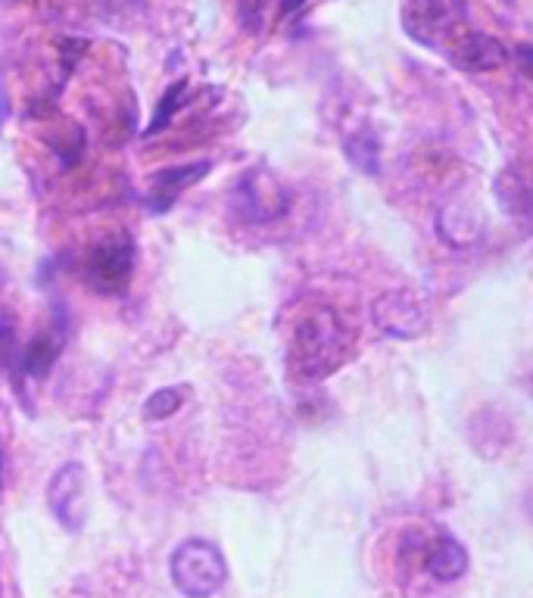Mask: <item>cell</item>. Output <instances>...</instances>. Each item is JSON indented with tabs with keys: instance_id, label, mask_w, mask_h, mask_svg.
<instances>
[{
	"instance_id": "30bf717a",
	"label": "cell",
	"mask_w": 533,
	"mask_h": 598,
	"mask_svg": "<svg viewBox=\"0 0 533 598\" xmlns=\"http://www.w3.org/2000/svg\"><path fill=\"white\" fill-rule=\"evenodd\" d=\"M440 231L453 247H471L483 237L478 203L475 199H449L440 209Z\"/></svg>"
},
{
	"instance_id": "d6986e66",
	"label": "cell",
	"mask_w": 533,
	"mask_h": 598,
	"mask_svg": "<svg viewBox=\"0 0 533 598\" xmlns=\"http://www.w3.org/2000/svg\"><path fill=\"white\" fill-rule=\"evenodd\" d=\"M0 492H3V446H0Z\"/></svg>"
},
{
	"instance_id": "8992f818",
	"label": "cell",
	"mask_w": 533,
	"mask_h": 598,
	"mask_svg": "<svg viewBox=\"0 0 533 598\" xmlns=\"http://www.w3.org/2000/svg\"><path fill=\"white\" fill-rule=\"evenodd\" d=\"M405 32L415 37L418 44L437 47L443 37L453 29V17L446 0H409L403 10Z\"/></svg>"
},
{
	"instance_id": "7c38bea8",
	"label": "cell",
	"mask_w": 533,
	"mask_h": 598,
	"mask_svg": "<svg viewBox=\"0 0 533 598\" xmlns=\"http://www.w3.org/2000/svg\"><path fill=\"white\" fill-rule=\"evenodd\" d=\"M497 197L502 213L509 216H531L533 213V175H521L509 168L497 178Z\"/></svg>"
},
{
	"instance_id": "5b68a950",
	"label": "cell",
	"mask_w": 533,
	"mask_h": 598,
	"mask_svg": "<svg viewBox=\"0 0 533 598\" xmlns=\"http://www.w3.org/2000/svg\"><path fill=\"white\" fill-rule=\"evenodd\" d=\"M371 318L381 327V334L400 337V340L422 337L427 330V312L412 291H390L378 296L371 306Z\"/></svg>"
},
{
	"instance_id": "277c9868",
	"label": "cell",
	"mask_w": 533,
	"mask_h": 598,
	"mask_svg": "<svg viewBox=\"0 0 533 598\" xmlns=\"http://www.w3.org/2000/svg\"><path fill=\"white\" fill-rule=\"evenodd\" d=\"M47 505L66 530H81L88 521V474L81 461H66L47 483Z\"/></svg>"
},
{
	"instance_id": "9c48e42d",
	"label": "cell",
	"mask_w": 533,
	"mask_h": 598,
	"mask_svg": "<svg viewBox=\"0 0 533 598\" xmlns=\"http://www.w3.org/2000/svg\"><path fill=\"white\" fill-rule=\"evenodd\" d=\"M453 63L465 69V73H493L499 66L509 63V51L505 44L493 35H483V32H471L456 44L453 51Z\"/></svg>"
},
{
	"instance_id": "52a82bcc",
	"label": "cell",
	"mask_w": 533,
	"mask_h": 598,
	"mask_svg": "<svg viewBox=\"0 0 533 598\" xmlns=\"http://www.w3.org/2000/svg\"><path fill=\"white\" fill-rule=\"evenodd\" d=\"M63 344H66V325L63 322H56L54 327H47V330H41L35 334L25 349H19V362L17 371H22L25 378H47L51 374V368L59 359V352H63Z\"/></svg>"
},
{
	"instance_id": "6da1fadb",
	"label": "cell",
	"mask_w": 533,
	"mask_h": 598,
	"mask_svg": "<svg viewBox=\"0 0 533 598\" xmlns=\"http://www.w3.org/2000/svg\"><path fill=\"white\" fill-rule=\"evenodd\" d=\"M350 352V334L328 306L306 308L296 318L287 349V368L300 381H322L334 374Z\"/></svg>"
},
{
	"instance_id": "4fadbf2b",
	"label": "cell",
	"mask_w": 533,
	"mask_h": 598,
	"mask_svg": "<svg viewBox=\"0 0 533 598\" xmlns=\"http://www.w3.org/2000/svg\"><path fill=\"white\" fill-rule=\"evenodd\" d=\"M240 191L247 194V209H250V216L253 218H262V221H265V218H275L284 213L281 206L269 203V197L272 199L284 197V194H281V187H278V182H272V178L247 175V178L240 182Z\"/></svg>"
},
{
	"instance_id": "9a60e30c",
	"label": "cell",
	"mask_w": 533,
	"mask_h": 598,
	"mask_svg": "<svg viewBox=\"0 0 533 598\" xmlns=\"http://www.w3.org/2000/svg\"><path fill=\"white\" fill-rule=\"evenodd\" d=\"M182 405H184L182 387H163V390H156V393L144 402V415H148L150 421H168Z\"/></svg>"
},
{
	"instance_id": "7a4b0ae2",
	"label": "cell",
	"mask_w": 533,
	"mask_h": 598,
	"mask_svg": "<svg viewBox=\"0 0 533 598\" xmlns=\"http://www.w3.org/2000/svg\"><path fill=\"white\" fill-rule=\"evenodd\" d=\"M168 570H172L175 586L187 598H209L213 592H219L221 583L228 577L225 555L213 543H206V540H184L172 552Z\"/></svg>"
},
{
	"instance_id": "3957f363",
	"label": "cell",
	"mask_w": 533,
	"mask_h": 598,
	"mask_svg": "<svg viewBox=\"0 0 533 598\" xmlns=\"http://www.w3.org/2000/svg\"><path fill=\"white\" fill-rule=\"evenodd\" d=\"M134 272V243L129 235H116L100 240L85 262L88 284L100 293H122L129 287Z\"/></svg>"
},
{
	"instance_id": "2e32d148",
	"label": "cell",
	"mask_w": 533,
	"mask_h": 598,
	"mask_svg": "<svg viewBox=\"0 0 533 598\" xmlns=\"http://www.w3.org/2000/svg\"><path fill=\"white\" fill-rule=\"evenodd\" d=\"M184 88H187V81H178V85H172V88H168L166 97H163V104H160V109H156V116H153V122H150L148 134H156V131H163V128L168 126L172 112H175L178 104H182Z\"/></svg>"
},
{
	"instance_id": "ac0fdd59",
	"label": "cell",
	"mask_w": 533,
	"mask_h": 598,
	"mask_svg": "<svg viewBox=\"0 0 533 598\" xmlns=\"http://www.w3.org/2000/svg\"><path fill=\"white\" fill-rule=\"evenodd\" d=\"M518 59H521L524 75L531 78V85H533V47H518Z\"/></svg>"
},
{
	"instance_id": "5bb4252c",
	"label": "cell",
	"mask_w": 533,
	"mask_h": 598,
	"mask_svg": "<svg viewBox=\"0 0 533 598\" xmlns=\"http://www.w3.org/2000/svg\"><path fill=\"white\" fill-rule=\"evenodd\" d=\"M347 156L352 160L356 168H362L366 175H378V141H374V134L371 131H359V134H352L350 141H347Z\"/></svg>"
},
{
	"instance_id": "e0dca14e",
	"label": "cell",
	"mask_w": 533,
	"mask_h": 598,
	"mask_svg": "<svg viewBox=\"0 0 533 598\" xmlns=\"http://www.w3.org/2000/svg\"><path fill=\"white\" fill-rule=\"evenodd\" d=\"M19 362V344H17V327L10 322H0V374L10 371Z\"/></svg>"
},
{
	"instance_id": "ba28073f",
	"label": "cell",
	"mask_w": 533,
	"mask_h": 598,
	"mask_svg": "<svg viewBox=\"0 0 533 598\" xmlns=\"http://www.w3.org/2000/svg\"><path fill=\"white\" fill-rule=\"evenodd\" d=\"M209 168H213L209 160H203V163L175 165V168L156 172V175L150 178V199H148L150 209H153V213H166L168 206L182 197L187 187H194V184L206 178Z\"/></svg>"
},
{
	"instance_id": "8fae6325",
	"label": "cell",
	"mask_w": 533,
	"mask_h": 598,
	"mask_svg": "<svg viewBox=\"0 0 533 598\" xmlns=\"http://www.w3.org/2000/svg\"><path fill=\"white\" fill-rule=\"evenodd\" d=\"M424 567L431 577H437L443 583L459 580L461 574L468 570V552L461 548L459 540L453 536H440L424 548Z\"/></svg>"
}]
</instances>
